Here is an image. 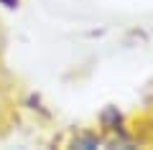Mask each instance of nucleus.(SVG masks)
<instances>
[{"label": "nucleus", "mask_w": 153, "mask_h": 150, "mask_svg": "<svg viewBox=\"0 0 153 150\" xmlns=\"http://www.w3.org/2000/svg\"><path fill=\"white\" fill-rule=\"evenodd\" d=\"M3 3H10V5H13V3H18V0H3Z\"/></svg>", "instance_id": "1"}]
</instances>
